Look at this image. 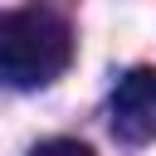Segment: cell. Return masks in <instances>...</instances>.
<instances>
[{
  "instance_id": "6da1fadb",
  "label": "cell",
  "mask_w": 156,
  "mask_h": 156,
  "mask_svg": "<svg viewBox=\"0 0 156 156\" xmlns=\"http://www.w3.org/2000/svg\"><path fill=\"white\" fill-rule=\"evenodd\" d=\"M73 58V34L68 24L44 10H0V83L10 88H44L54 83Z\"/></svg>"
},
{
  "instance_id": "7a4b0ae2",
  "label": "cell",
  "mask_w": 156,
  "mask_h": 156,
  "mask_svg": "<svg viewBox=\"0 0 156 156\" xmlns=\"http://www.w3.org/2000/svg\"><path fill=\"white\" fill-rule=\"evenodd\" d=\"M156 112V68H132L112 93V117L127 132H141V122Z\"/></svg>"
},
{
  "instance_id": "3957f363",
  "label": "cell",
  "mask_w": 156,
  "mask_h": 156,
  "mask_svg": "<svg viewBox=\"0 0 156 156\" xmlns=\"http://www.w3.org/2000/svg\"><path fill=\"white\" fill-rule=\"evenodd\" d=\"M29 156H93V146H83V141H68V136H54V141H39Z\"/></svg>"
}]
</instances>
